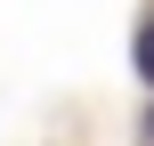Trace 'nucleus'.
Instances as JSON below:
<instances>
[{
	"mask_svg": "<svg viewBox=\"0 0 154 146\" xmlns=\"http://www.w3.org/2000/svg\"><path fill=\"white\" fill-rule=\"evenodd\" d=\"M138 73H146V81H154V24H146V33H138Z\"/></svg>",
	"mask_w": 154,
	"mask_h": 146,
	"instance_id": "1",
	"label": "nucleus"
},
{
	"mask_svg": "<svg viewBox=\"0 0 154 146\" xmlns=\"http://www.w3.org/2000/svg\"><path fill=\"white\" fill-rule=\"evenodd\" d=\"M146 130H154V122H146Z\"/></svg>",
	"mask_w": 154,
	"mask_h": 146,
	"instance_id": "2",
	"label": "nucleus"
}]
</instances>
